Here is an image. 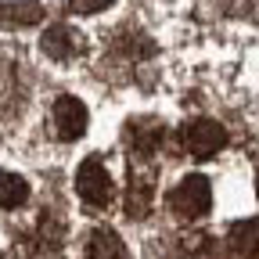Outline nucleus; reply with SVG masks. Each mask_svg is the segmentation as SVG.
Returning a JSON list of instances; mask_svg holds the SVG:
<instances>
[{
  "instance_id": "nucleus-7",
  "label": "nucleus",
  "mask_w": 259,
  "mask_h": 259,
  "mask_svg": "<svg viewBox=\"0 0 259 259\" xmlns=\"http://www.w3.org/2000/svg\"><path fill=\"white\" fill-rule=\"evenodd\" d=\"M87 259H126V248H122L115 231L97 227V231L90 234V241H87Z\"/></svg>"
},
{
  "instance_id": "nucleus-13",
  "label": "nucleus",
  "mask_w": 259,
  "mask_h": 259,
  "mask_svg": "<svg viewBox=\"0 0 259 259\" xmlns=\"http://www.w3.org/2000/svg\"><path fill=\"white\" fill-rule=\"evenodd\" d=\"M223 15H248L252 11V0H216Z\"/></svg>"
},
{
  "instance_id": "nucleus-1",
  "label": "nucleus",
  "mask_w": 259,
  "mask_h": 259,
  "mask_svg": "<svg viewBox=\"0 0 259 259\" xmlns=\"http://www.w3.org/2000/svg\"><path fill=\"white\" fill-rule=\"evenodd\" d=\"M209 205H212V191H209L205 177H184L169 191V209L180 220H198L209 212Z\"/></svg>"
},
{
  "instance_id": "nucleus-4",
  "label": "nucleus",
  "mask_w": 259,
  "mask_h": 259,
  "mask_svg": "<svg viewBox=\"0 0 259 259\" xmlns=\"http://www.w3.org/2000/svg\"><path fill=\"white\" fill-rule=\"evenodd\" d=\"M184 141H187V151H191L194 158H209V155H216L220 144H223V126L212 122V119H198V122H191V126L184 130Z\"/></svg>"
},
{
  "instance_id": "nucleus-8",
  "label": "nucleus",
  "mask_w": 259,
  "mask_h": 259,
  "mask_svg": "<svg viewBox=\"0 0 259 259\" xmlns=\"http://www.w3.org/2000/svg\"><path fill=\"white\" fill-rule=\"evenodd\" d=\"M231 248L241 259H259V216L255 220H241L231 231Z\"/></svg>"
},
{
  "instance_id": "nucleus-9",
  "label": "nucleus",
  "mask_w": 259,
  "mask_h": 259,
  "mask_svg": "<svg viewBox=\"0 0 259 259\" xmlns=\"http://www.w3.org/2000/svg\"><path fill=\"white\" fill-rule=\"evenodd\" d=\"M151 205V180L148 177H130V191H126V216H148Z\"/></svg>"
},
{
  "instance_id": "nucleus-12",
  "label": "nucleus",
  "mask_w": 259,
  "mask_h": 259,
  "mask_svg": "<svg viewBox=\"0 0 259 259\" xmlns=\"http://www.w3.org/2000/svg\"><path fill=\"white\" fill-rule=\"evenodd\" d=\"M112 4V0H69V11L76 15H97V11H105Z\"/></svg>"
},
{
  "instance_id": "nucleus-2",
  "label": "nucleus",
  "mask_w": 259,
  "mask_h": 259,
  "mask_svg": "<svg viewBox=\"0 0 259 259\" xmlns=\"http://www.w3.org/2000/svg\"><path fill=\"white\" fill-rule=\"evenodd\" d=\"M76 191H79V198L87 205H105L112 198V177H108V169H105L101 158H87L83 166H79Z\"/></svg>"
},
{
  "instance_id": "nucleus-5",
  "label": "nucleus",
  "mask_w": 259,
  "mask_h": 259,
  "mask_svg": "<svg viewBox=\"0 0 259 259\" xmlns=\"http://www.w3.org/2000/svg\"><path fill=\"white\" fill-rule=\"evenodd\" d=\"M40 47H44V54L54 58V61H69V58H76V54L83 51V36H79L72 25H51V29L44 32Z\"/></svg>"
},
{
  "instance_id": "nucleus-11",
  "label": "nucleus",
  "mask_w": 259,
  "mask_h": 259,
  "mask_svg": "<svg viewBox=\"0 0 259 259\" xmlns=\"http://www.w3.org/2000/svg\"><path fill=\"white\" fill-rule=\"evenodd\" d=\"M25 194H29L25 180L18 173H4V184H0V205H4V209H18L25 202Z\"/></svg>"
},
{
  "instance_id": "nucleus-6",
  "label": "nucleus",
  "mask_w": 259,
  "mask_h": 259,
  "mask_svg": "<svg viewBox=\"0 0 259 259\" xmlns=\"http://www.w3.org/2000/svg\"><path fill=\"white\" fill-rule=\"evenodd\" d=\"M166 137V126L158 119H130L126 122V141L134 144L137 155H155V148Z\"/></svg>"
},
{
  "instance_id": "nucleus-3",
  "label": "nucleus",
  "mask_w": 259,
  "mask_h": 259,
  "mask_svg": "<svg viewBox=\"0 0 259 259\" xmlns=\"http://www.w3.org/2000/svg\"><path fill=\"white\" fill-rule=\"evenodd\" d=\"M87 122H90V115H87L83 101H76V97H58V101H54V134L61 141L83 137L87 134Z\"/></svg>"
},
{
  "instance_id": "nucleus-10",
  "label": "nucleus",
  "mask_w": 259,
  "mask_h": 259,
  "mask_svg": "<svg viewBox=\"0 0 259 259\" xmlns=\"http://www.w3.org/2000/svg\"><path fill=\"white\" fill-rule=\"evenodd\" d=\"M44 18V8L36 0H8L4 4V22L8 25H36Z\"/></svg>"
},
{
  "instance_id": "nucleus-14",
  "label": "nucleus",
  "mask_w": 259,
  "mask_h": 259,
  "mask_svg": "<svg viewBox=\"0 0 259 259\" xmlns=\"http://www.w3.org/2000/svg\"><path fill=\"white\" fill-rule=\"evenodd\" d=\"M255 191H259V177H255Z\"/></svg>"
}]
</instances>
